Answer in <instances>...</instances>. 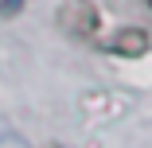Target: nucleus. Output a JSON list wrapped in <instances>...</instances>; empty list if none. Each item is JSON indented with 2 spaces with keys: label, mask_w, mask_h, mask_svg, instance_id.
I'll return each mask as SVG.
<instances>
[{
  "label": "nucleus",
  "mask_w": 152,
  "mask_h": 148,
  "mask_svg": "<svg viewBox=\"0 0 152 148\" xmlns=\"http://www.w3.org/2000/svg\"><path fill=\"white\" fill-rule=\"evenodd\" d=\"M58 27H63L70 39L94 43V39H98V31H102L98 4H94V0H66V4L58 8Z\"/></svg>",
  "instance_id": "obj_1"
},
{
  "label": "nucleus",
  "mask_w": 152,
  "mask_h": 148,
  "mask_svg": "<svg viewBox=\"0 0 152 148\" xmlns=\"http://www.w3.org/2000/svg\"><path fill=\"white\" fill-rule=\"evenodd\" d=\"M148 31H140V27H121V31H113L105 39V51L109 55H121V58H140L148 51Z\"/></svg>",
  "instance_id": "obj_2"
},
{
  "label": "nucleus",
  "mask_w": 152,
  "mask_h": 148,
  "mask_svg": "<svg viewBox=\"0 0 152 148\" xmlns=\"http://www.w3.org/2000/svg\"><path fill=\"white\" fill-rule=\"evenodd\" d=\"M23 0H0V16H20Z\"/></svg>",
  "instance_id": "obj_3"
},
{
  "label": "nucleus",
  "mask_w": 152,
  "mask_h": 148,
  "mask_svg": "<svg viewBox=\"0 0 152 148\" xmlns=\"http://www.w3.org/2000/svg\"><path fill=\"white\" fill-rule=\"evenodd\" d=\"M144 4H148V8H152V0H144Z\"/></svg>",
  "instance_id": "obj_4"
}]
</instances>
